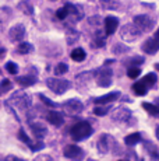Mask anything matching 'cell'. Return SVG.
<instances>
[{
	"label": "cell",
	"mask_w": 159,
	"mask_h": 161,
	"mask_svg": "<svg viewBox=\"0 0 159 161\" xmlns=\"http://www.w3.org/2000/svg\"><path fill=\"white\" fill-rule=\"evenodd\" d=\"M32 100L28 94L23 91H17L6 101V105L13 109V112H20V114H27L28 109L31 108Z\"/></svg>",
	"instance_id": "cell-1"
},
{
	"label": "cell",
	"mask_w": 159,
	"mask_h": 161,
	"mask_svg": "<svg viewBox=\"0 0 159 161\" xmlns=\"http://www.w3.org/2000/svg\"><path fill=\"white\" fill-rule=\"evenodd\" d=\"M92 133H94L92 126H91L88 122H85V120H81V122L75 123V125L71 126V129H70V135H71V137L74 139L75 142L88 139Z\"/></svg>",
	"instance_id": "cell-2"
},
{
	"label": "cell",
	"mask_w": 159,
	"mask_h": 161,
	"mask_svg": "<svg viewBox=\"0 0 159 161\" xmlns=\"http://www.w3.org/2000/svg\"><path fill=\"white\" fill-rule=\"evenodd\" d=\"M46 86L49 87V90L54 92V94H59L62 95L67 91L70 87H71V83L69 80H64V79H56V77H49L46 80Z\"/></svg>",
	"instance_id": "cell-3"
},
{
	"label": "cell",
	"mask_w": 159,
	"mask_h": 161,
	"mask_svg": "<svg viewBox=\"0 0 159 161\" xmlns=\"http://www.w3.org/2000/svg\"><path fill=\"white\" fill-rule=\"evenodd\" d=\"M96 148L99 153L106 154L109 151H117V144H116V140L113 139V136L110 135H100L99 140L96 143Z\"/></svg>",
	"instance_id": "cell-4"
},
{
	"label": "cell",
	"mask_w": 159,
	"mask_h": 161,
	"mask_svg": "<svg viewBox=\"0 0 159 161\" xmlns=\"http://www.w3.org/2000/svg\"><path fill=\"white\" fill-rule=\"evenodd\" d=\"M141 34H142V31L137 25H134V24H126V25H123L120 30L121 39L126 42H136L137 39L141 36Z\"/></svg>",
	"instance_id": "cell-5"
},
{
	"label": "cell",
	"mask_w": 159,
	"mask_h": 161,
	"mask_svg": "<svg viewBox=\"0 0 159 161\" xmlns=\"http://www.w3.org/2000/svg\"><path fill=\"white\" fill-rule=\"evenodd\" d=\"M95 80H96V84L99 87H109L112 86V81H113V72L112 69H109L108 66H103L100 69L96 70V76H95Z\"/></svg>",
	"instance_id": "cell-6"
},
{
	"label": "cell",
	"mask_w": 159,
	"mask_h": 161,
	"mask_svg": "<svg viewBox=\"0 0 159 161\" xmlns=\"http://www.w3.org/2000/svg\"><path fill=\"white\" fill-rule=\"evenodd\" d=\"M133 24L138 27L142 32H149V31L154 30L155 20L151 18L149 15H146V14H140V15H136V17H134Z\"/></svg>",
	"instance_id": "cell-7"
},
{
	"label": "cell",
	"mask_w": 159,
	"mask_h": 161,
	"mask_svg": "<svg viewBox=\"0 0 159 161\" xmlns=\"http://www.w3.org/2000/svg\"><path fill=\"white\" fill-rule=\"evenodd\" d=\"M63 154H64V157H67V158L75 160V161H80L82 157H84L82 148L75 146V144H69V146H66L63 150Z\"/></svg>",
	"instance_id": "cell-8"
},
{
	"label": "cell",
	"mask_w": 159,
	"mask_h": 161,
	"mask_svg": "<svg viewBox=\"0 0 159 161\" xmlns=\"http://www.w3.org/2000/svg\"><path fill=\"white\" fill-rule=\"evenodd\" d=\"M66 7H67V10H69V18H71V24L77 23V21H80L82 17H84V10H82L81 6L67 3ZM69 18H67V20H69Z\"/></svg>",
	"instance_id": "cell-9"
},
{
	"label": "cell",
	"mask_w": 159,
	"mask_h": 161,
	"mask_svg": "<svg viewBox=\"0 0 159 161\" xmlns=\"http://www.w3.org/2000/svg\"><path fill=\"white\" fill-rule=\"evenodd\" d=\"M25 36V27L23 24H16L8 30V38L13 42H20Z\"/></svg>",
	"instance_id": "cell-10"
},
{
	"label": "cell",
	"mask_w": 159,
	"mask_h": 161,
	"mask_svg": "<svg viewBox=\"0 0 159 161\" xmlns=\"http://www.w3.org/2000/svg\"><path fill=\"white\" fill-rule=\"evenodd\" d=\"M113 120L117 123H128L130 119H133V115H131L130 109L127 108H117V109L113 112Z\"/></svg>",
	"instance_id": "cell-11"
},
{
	"label": "cell",
	"mask_w": 159,
	"mask_h": 161,
	"mask_svg": "<svg viewBox=\"0 0 159 161\" xmlns=\"http://www.w3.org/2000/svg\"><path fill=\"white\" fill-rule=\"evenodd\" d=\"M63 107L66 108V111L71 115H77V114H81L82 109H84V105H82L81 101L75 100V98H71V100H67L66 103L63 104Z\"/></svg>",
	"instance_id": "cell-12"
},
{
	"label": "cell",
	"mask_w": 159,
	"mask_h": 161,
	"mask_svg": "<svg viewBox=\"0 0 159 161\" xmlns=\"http://www.w3.org/2000/svg\"><path fill=\"white\" fill-rule=\"evenodd\" d=\"M141 49L148 55H155L159 51V41L156 38H148L142 44Z\"/></svg>",
	"instance_id": "cell-13"
},
{
	"label": "cell",
	"mask_w": 159,
	"mask_h": 161,
	"mask_svg": "<svg viewBox=\"0 0 159 161\" xmlns=\"http://www.w3.org/2000/svg\"><path fill=\"white\" fill-rule=\"evenodd\" d=\"M29 126H31V130L33 133V136H35L38 140H42V139L48 135V128L44 125V123L32 122V123H29Z\"/></svg>",
	"instance_id": "cell-14"
},
{
	"label": "cell",
	"mask_w": 159,
	"mask_h": 161,
	"mask_svg": "<svg viewBox=\"0 0 159 161\" xmlns=\"http://www.w3.org/2000/svg\"><path fill=\"white\" fill-rule=\"evenodd\" d=\"M120 97V92L119 91H113V92H109V94H105L102 97H98L94 100V103L98 104V105H106V104H110L113 101H116L117 98Z\"/></svg>",
	"instance_id": "cell-15"
},
{
	"label": "cell",
	"mask_w": 159,
	"mask_h": 161,
	"mask_svg": "<svg viewBox=\"0 0 159 161\" xmlns=\"http://www.w3.org/2000/svg\"><path fill=\"white\" fill-rule=\"evenodd\" d=\"M119 27V20L113 15H109V17L105 18V32L106 35H113L116 32Z\"/></svg>",
	"instance_id": "cell-16"
},
{
	"label": "cell",
	"mask_w": 159,
	"mask_h": 161,
	"mask_svg": "<svg viewBox=\"0 0 159 161\" xmlns=\"http://www.w3.org/2000/svg\"><path fill=\"white\" fill-rule=\"evenodd\" d=\"M16 81L23 87H31L36 83V76L35 74H25V76L16 77Z\"/></svg>",
	"instance_id": "cell-17"
},
{
	"label": "cell",
	"mask_w": 159,
	"mask_h": 161,
	"mask_svg": "<svg viewBox=\"0 0 159 161\" xmlns=\"http://www.w3.org/2000/svg\"><path fill=\"white\" fill-rule=\"evenodd\" d=\"M46 119H48L53 126H62L63 122H64L63 115H62L60 112H57V111H50V112H48Z\"/></svg>",
	"instance_id": "cell-18"
},
{
	"label": "cell",
	"mask_w": 159,
	"mask_h": 161,
	"mask_svg": "<svg viewBox=\"0 0 159 161\" xmlns=\"http://www.w3.org/2000/svg\"><path fill=\"white\" fill-rule=\"evenodd\" d=\"M106 44V32L100 30H96L95 34H94V45L98 46V48H102Z\"/></svg>",
	"instance_id": "cell-19"
},
{
	"label": "cell",
	"mask_w": 159,
	"mask_h": 161,
	"mask_svg": "<svg viewBox=\"0 0 159 161\" xmlns=\"http://www.w3.org/2000/svg\"><path fill=\"white\" fill-rule=\"evenodd\" d=\"M18 10H21L23 13H25L27 15H32V14H33L32 4L28 2V0H24V2H20V3H18Z\"/></svg>",
	"instance_id": "cell-20"
},
{
	"label": "cell",
	"mask_w": 159,
	"mask_h": 161,
	"mask_svg": "<svg viewBox=\"0 0 159 161\" xmlns=\"http://www.w3.org/2000/svg\"><path fill=\"white\" fill-rule=\"evenodd\" d=\"M124 142H126L127 146H136L138 142H141V135L140 133H131V135L126 136Z\"/></svg>",
	"instance_id": "cell-21"
},
{
	"label": "cell",
	"mask_w": 159,
	"mask_h": 161,
	"mask_svg": "<svg viewBox=\"0 0 159 161\" xmlns=\"http://www.w3.org/2000/svg\"><path fill=\"white\" fill-rule=\"evenodd\" d=\"M158 81V77L155 73H148L145 77L141 80V83H144V84L146 86V87H152V86H155Z\"/></svg>",
	"instance_id": "cell-22"
},
{
	"label": "cell",
	"mask_w": 159,
	"mask_h": 161,
	"mask_svg": "<svg viewBox=\"0 0 159 161\" xmlns=\"http://www.w3.org/2000/svg\"><path fill=\"white\" fill-rule=\"evenodd\" d=\"M87 56V53H85V51L82 48H75L74 51L71 52V59L75 62H82Z\"/></svg>",
	"instance_id": "cell-23"
},
{
	"label": "cell",
	"mask_w": 159,
	"mask_h": 161,
	"mask_svg": "<svg viewBox=\"0 0 159 161\" xmlns=\"http://www.w3.org/2000/svg\"><path fill=\"white\" fill-rule=\"evenodd\" d=\"M142 108L148 114H151L152 116H159V107H158V105L149 104V103H142Z\"/></svg>",
	"instance_id": "cell-24"
},
{
	"label": "cell",
	"mask_w": 159,
	"mask_h": 161,
	"mask_svg": "<svg viewBox=\"0 0 159 161\" xmlns=\"http://www.w3.org/2000/svg\"><path fill=\"white\" fill-rule=\"evenodd\" d=\"M32 51H33V46L29 44V42H20V45H18V48H17V52L21 55L31 53Z\"/></svg>",
	"instance_id": "cell-25"
},
{
	"label": "cell",
	"mask_w": 159,
	"mask_h": 161,
	"mask_svg": "<svg viewBox=\"0 0 159 161\" xmlns=\"http://www.w3.org/2000/svg\"><path fill=\"white\" fill-rule=\"evenodd\" d=\"M133 91L136 92L137 95H145L146 91H148V87H146L144 83L138 81V83H136V84L133 86Z\"/></svg>",
	"instance_id": "cell-26"
},
{
	"label": "cell",
	"mask_w": 159,
	"mask_h": 161,
	"mask_svg": "<svg viewBox=\"0 0 159 161\" xmlns=\"http://www.w3.org/2000/svg\"><path fill=\"white\" fill-rule=\"evenodd\" d=\"M78 38H80L78 31H75L74 28H69V30H67V42H69V45L74 44Z\"/></svg>",
	"instance_id": "cell-27"
},
{
	"label": "cell",
	"mask_w": 159,
	"mask_h": 161,
	"mask_svg": "<svg viewBox=\"0 0 159 161\" xmlns=\"http://www.w3.org/2000/svg\"><path fill=\"white\" fill-rule=\"evenodd\" d=\"M100 4L103 6V8L117 10L119 8V0H100Z\"/></svg>",
	"instance_id": "cell-28"
},
{
	"label": "cell",
	"mask_w": 159,
	"mask_h": 161,
	"mask_svg": "<svg viewBox=\"0 0 159 161\" xmlns=\"http://www.w3.org/2000/svg\"><path fill=\"white\" fill-rule=\"evenodd\" d=\"M11 88H13V86H11V81L8 79H4V80H2V81H0V95L8 92Z\"/></svg>",
	"instance_id": "cell-29"
},
{
	"label": "cell",
	"mask_w": 159,
	"mask_h": 161,
	"mask_svg": "<svg viewBox=\"0 0 159 161\" xmlns=\"http://www.w3.org/2000/svg\"><path fill=\"white\" fill-rule=\"evenodd\" d=\"M18 139H20L21 142H24V143H25L27 146H29V147L32 148V146H33V142L28 137V135L25 133V130H24V129H20V132H18Z\"/></svg>",
	"instance_id": "cell-30"
},
{
	"label": "cell",
	"mask_w": 159,
	"mask_h": 161,
	"mask_svg": "<svg viewBox=\"0 0 159 161\" xmlns=\"http://www.w3.org/2000/svg\"><path fill=\"white\" fill-rule=\"evenodd\" d=\"M112 52L116 53V55H121V53H126V52H130V48L126 46L124 44H120V42H119V44H116L115 46H113Z\"/></svg>",
	"instance_id": "cell-31"
},
{
	"label": "cell",
	"mask_w": 159,
	"mask_h": 161,
	"mask_svg": "<svg viewBox=\"0 0 159 161\" xmlns=\"http://www.w3.org/2000/svg\"><path fill=\"white\" fill-rule=\"evenodd\" d=\"M124 63L131 64V67H137V64H142L144 63V58L142 56H133L130 58L128 60H126Z\"/></svg>",
	"instance_id": "cell-32"
},
{
	"label": "cell",
	"mask_w": 159,
	"mask_h": 161,
	"mask_svg": "<svg viewBox=\"0 0 159 161\" xmlns=\"http://www.w3.org/2000/svg\"><path fill=\"white\" fill-rule=\"evenodd\" d=\"M56 15H57V18H59V20H64V21H66L67 18H69V10H67L66 6L62 7V8H59V10L56 11Z\"/></svg>",
	"instance_id": "cell-33"
},
{
	"label": "cell",
	"mask_w": 159,
	"mask_h": 161,
	"mask_svg": "<svg viewBox=\"0 0 159 161\" xmlns=\"http://www.w3.org/2000/svg\"><path fill=\"white\" fill-rule=\"evenodd\" d=\"M108 112H109V107H106V105H99V107H96L95 109H94V114L98 116H103Z\"/></svg>",
	"instance_id": "cell-34"
},
{
	"label": "cell",
	"mask_w": 159,
	"mask_h": 161,
	"mask_svg": "<svg viewBox=\"0 0 159 161\" xmlns=\"http://www.w3.org/2000/svg\"><path fill=\"white\" fill-rule=\"evenodd\" d=\"M140 74H141L140 67H130V69L127 70V76L130 77V79H137Z\"/></svg>",
	"instance_id": "cell-35"
},
{
	"label": "cell",
	"mask_w": 159,
	"mask_h": 161,
	"mask_svg": "<svg viewBox=\"0 0 159 161\" xmlns=\"http://www.w3.org/2000/svg\"><path fill=\"white\" fill-rule=\"evenodd\" d=\"M6 70H7L10 74H17L18 67H17V64L14 63V62H8V63L6 64Z\"/></svg>",
	"instance_id": "cell-36"
},
{
	"label": "cell",
	"mask_w": 159,
	"mask_h": 161,
	"mask_svg": "<svg viewBox=\"0 0 159 161\" xmlns=\"http://www.w3.org/2000/svg\"><path fill=\"white\" fill-rule=\"evenodd\" d=\"M67 70H69V66H67L66 63H59L56 66V69H54V73L56 74H64Z\"/></svg>",
	"instance_id": "cell-37"
},
{
	"label": "cell",
	"mask_w": 159,
	"mask_h": 161,
	"mask_svg": "<svg viewBox=\"0 0 159 161\" xmlns=\"http://www.w3.org/2000/svg\"><path fill=\"white\" fill-rule=\"evenodd\" d=\"M39 98H41V101L42 103H45L46 105H49V107H52V108H56V107H59V104L57 103H53V101H50L49 98L46 97V95H44V94H41L39 95Z\"/></svg>",
	"instance_id": "cell-38"
},
{
	"label": "cell",
	"mask_w": 159,
	"mask_h": 161,
	"mask_svg": "<svg viewBox=\"0 0 159 161\" xmlns=\"http://www.w3.org/2000/svg\"><path fill=\"white\" fill-rule=\"evenodd\" d=\"M44 147H45V144L42 143V142H36V143H33V146H32L31 150H33V151H39V150H42Z\"/></svg>",
	"instance_id": "cell-39"
},
{
	"label": "cell",
	"mask_w": 159,
	"mask_h": 161,
	"mask_svg": "<svg viewBox=\"0 0 159 161\" xmlns=\"http://www.w3.org/2000/svg\"><path fill=\"white\" fill-rule=\"evenodd\" d=\"M4 161H24V160L20 158V157H16V156H13V154H10V156L4 157Z\"/></svg>",
	"instance_id": "cell-40"
},
{
	"label": "cell",
	"mask_w": 159,
	"mask_h": 161,
	"mask_svg": "<svg viewBox=\"0 0 159 161\" xmlns=\"http://www.w3.org/2000/svg\"><path fill=\"white\" fill-rule=\"evenodd\" d=\"M33 161H53L49 156H45V154H41V156H38Z\"/></svg>",
	"instance_id": "cell-41"
},
{
	"label": "cell",
	"mask_w": 159,
	"mask_h": 161,
	"mask_svg": "<svg viewBox=\"0 0 159 161\" xmlns=\"http://www.w3.org/2000/svg\"><path fill=\"white\" fill-rule=\"evenodd\" d=\"M99 15H98V17H96V15H94V17H91L90 18V23L91 24H95V25H99Z\"/></svg>",
	"instance_id": "cell-42"
},
{
	"label": "cell",
	"mask_w": 159,
	"mask_h": 161,
	"mask_svg": "<svg viewBox=\"0 0 159 161\" xmlns=\"http://www.w3.org/2000/svg\"><path fill=\"white\" fill-rule=\"evenodd\" d=\"M6 55V49L4 48H0V59H3Z\"/></svg>",
	"instance_id": "cell-43"
},
{
	"label": "cell",
	"mask_w": 159,
	"mask_h": 161,
	"mask_svg": "<svg viewBox=\"0 0 159 161\" xmlns=\"http://www.w3.org/2000/svg\"><path fill=\"white\" fill-rule=\"evenodd\" d=\"M155 135H156V139H158V140H159V126H158V128H156V132H155Z\"/></svg>",
	"instance_id": "cell-44"
},
{
	"label": "cell",
	"mask_w": 159,
	"mask_h": 161,
	"mask_svg": "<svg viewBox=\"0 0 159 161\" xmlns=\"http://www.w3.org/2000/svg\"><path fill=\"white\" fill-rule=\"evenodd\" d=\"M155 38H156V39H158V41H159V30L156 31V32H155Z\"/></svg>",
	"instance_id": "cell-45"
},
{
	"label": "cell",
	"mask_w": 159,
	"mask_h": 161,
	"mask_svg": "<svg viewBox=\"0 0 159 161\" xmlns=\"http://www.w3.org/2000/svg\"><path fill=\"white\" fill-rule=\"evenodd\" d=\"M155 105H158V107H159V97L155 100Z\"/></svg>",
	"instance_id": "cell-46"
},
{
	"label": "cell",
	"mask_w": 159,
	"mask_h": 161,
	"mask_svg": "<svg viewBox=\"0 0 159 161\" xmlns=\"http://www.w3.org/2000/svg\"><path fill=\"white\" fill-rule=\"evenodd\" d=\"M52 2H56V0H52Z\"/></svg>",
	"instance_id": "cell-47"
},
{
	"label": "cell",
	"mask_w": 159,
	"mask_h": 161,
	"mask_svg": "<svg viewBox=\"0 0 159 161\" xmlns=\"http://www.w3.org/2000/svg\"><path fill=\"white\" fill-rule=\"evenodd\" d=\"M90 161H94V160H90Z\"/></svg>",
	"instance_id": "cell-48"
}]
</instances>
